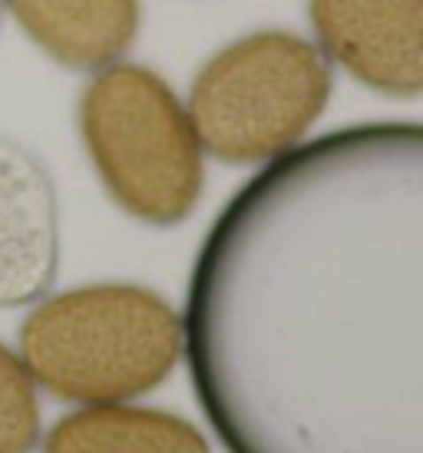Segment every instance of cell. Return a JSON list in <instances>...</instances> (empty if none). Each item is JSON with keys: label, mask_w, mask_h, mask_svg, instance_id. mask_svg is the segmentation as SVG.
<instances>
[{"label": "cell", "mask_w": 423, "mask_h": 453, "mask_svg": "<svg viewBox=\"0 0 423 453\" xmlns=\"http://www.w3.org/2000/svg\"><path fill=\"white\" fill-rule=\"evenodd\" d=\"M80 133L110 199L146 226H179L199 205L205 163L186 106L156 70L110 64L80 96Z\"/></svg>", "instance_id": "obj_3"}, {"label": "cell", "mask_w": 423, "mask_h": 453, "mask_svg": "<svg viewBox=\"0 0 423 453\" xmlns=\"http://www.w3.org/2000/svg\"><path fill=\"white\" fill-rule=\"evenodd\" d=\"M40 441V401L20 354L0 341V453H30Z\"/></svg>", "instance_id": "obj_9"}, {"label": "cell", "mask_w": 423, "mask_h": 453, "mask_svg": "<svg viewBox=\"0 0 423 453\" xmlns=\"http://www.w3.org/2000/svg\"><path fill=\"white\" fill-rule=\"evenodd\" d=\"M60 268L57 186L24 142L0 136V308L40 302Z\"/></svg>", "instance_id": "obj_6"}, {"label": "cell", "mask_w": 423, "mask_h": 453, "mask_svg": "<svg viewBox=\"0 0 423 453\" xmlns=\"http://www.w3.org/2000/svg\"><path fill=\"white\" fill-rule=\"evenodd\" d=\"M43 453H212L209 441L186 417L129 407L89 403L63 414L43 437Z\"/></svg>", "instance_id": "obj_8"}, {"label": "cell", "mask_w": 423, "mask_h": 453, "mask_svg": "<svg viewBox=\"0 0 423 453\" xmlns=\"http://www.w3.org/2000/svg\"><path fill=\"white\" fill-rule=\"evenodd\" d=\"M188 374L228 453H423V127L268 159L192 268Z\"/></svg>", "instance_id": "obj_1"}, {"label": "cell", "mask_w": 423, "mask_h": 453, "mask_svg": "<svg viewBox=\"0 0 423 453\" xmlns=\"http://www.w3.org/2000/svg\"><path fill=\"white\" fill-rule=\"evenodd\" d=\"M324 57L397 100L423 93V0H308Z\"/></svg>", "instance_id": "obj_5"}, {"label": "cell", "mask_w": 423, "mask_h": 453, "mask_svg": "<svg viewBox=\"0 0 423 453\" xmlns=\"http://www.w3.org/2000/svg\"><path fill=\"white\" fill-rule=\"evenodd\" d=\"M331 100V64L291 30H255L202 64L186 116L202 152L251 165L298 146Z\"/></svg>", "instance_id": "obj_4"}, {"label": "cell", "mask_w": 423, "mask_h": 453, "mask_svg": "<svg viewBox=\"0 0 423 453\" xmlns=\"http://www.w3.org/2000/svg\"><path fill=\"white\" fill-rule=\"evenodd\" d=\"M20 361L34 384L73 403L150 394L182 357V318L159 291L129 281L50 295L24 318Z\"/></svg>", "instance_id": "obj_2"}, {"label": "cell", "mask_w": 423, "mask_h": 453, "mask_svg": "<svg viewBox=\"0 0 423 453\" xmlns=\"http://www.w3.org/2000/svg\"><path fill=\"white\" fill-rule=\"evenodd\" d=\"M0 20H4V0H0Z\"/></svg>", "instance_id": "obj_10"}, {"label": "cell", "mask_w": 423, "mask_h": 453, "mask_svg": "<svg viewBox=\"0 0 423 453\" xmlns=\"http://www.w3.org/2000/svg\"><path fill=\"white\" fill-rule=\"evenodd\" d=\"M17 27L66 70L116 64L139 34V0H4Z\"/></svg>", "instance_id": "obj_7"}]
</instances>
